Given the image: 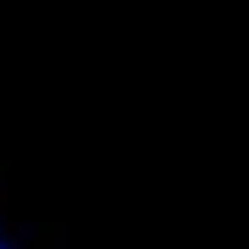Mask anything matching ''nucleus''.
<instances>
[{"mask_svg":"<svg viewBox=\"0 0 249 249\" xmlns=\"http://www.w3.org/2000/svg\"><path fill=\"white\" fill-rule=\"evenodd\" d=\"M0 249H6V244H0Z\"/></svg>","mask_w":249,"mask_h":249,"instance_id":"f257e3e1","label":"nucleus"}]
</instances>
